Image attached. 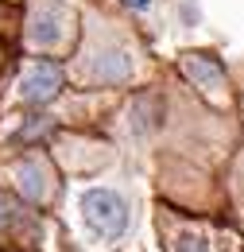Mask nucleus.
I'll use <instances>...</instances> for the list:
<instances>
[{
  "label": "nucleus",
  "instance_id": "nucleus-1",
  "mask_svg": "<svg viewBox=\"0 0 244 252\" xmlns=\"http://www.w3.org/2000/svg\"><path fill=\"white\" fill-rule=\"evenodd\" d=\"M82 214H86V225H90L97 237H105V241H117L124 229H128V202L109 187L86 190L82 194Z\"/></svg>",
  "mask_w": 244,
  "mask_h": 252
},
{
  "label": "nucleus",
  "instance_id": "nucleus-2",
  "mask_svg": "<svg viewBox=\"0 0 244 252\" xmlns=\"http://www.w3.org/2000/svg\"><path fill=\"white\" fill-rule=\"evenodd\" d=\"M62 90V66L51 63V59H39V63H31L24 70V78H20V97L28 101V105H51Z\"/></svg>",
  "mask_w": 244,
  "mask_h": 252
},
{
  "label": "nucleus",
  "instance_id": "nucleus-3",
  "mask_svg": "<svg viewBox=\"0 0 244 252\" xmlns=\"http://www.w3.org/2000/svg\"><path fill=\"white\" fill-rule=\"evenodd\" d=\"M28 39L35 47H51V43H59L62 39V12L59 4H51L47 12H31V28H28Z\"/></svg>",
  "mask_w": 244,
  "mask_h": 252
},
{
  "label": "nucleus",
  "instance_id": "nucleus-4",
  "mask_svg": "<svg viewBox=\"0 0 244 252\" xmlns=\"http://www.w3.org/2000/svg\"><path fill=\"white\" fill-rule=\"evenodd\" d=\"M16 187H20V194L28 202H43L47 198V171H43L39 159H24L16 167Z\"/></svg>",
  "mask_w": 244,
  "mask_h": 252
},
{
  "label": "nucleus",
  "instance_id": "nucleus-5",
  "mask_svg": "<svg viewBox=\"0 0 244 252\" xmlns=\"http://www.w3.org/2000/svg\"><path fill=\"white\" fill-rule=\"evenodd\" d=\"M186 74L194 78V82H202L206 90H221V63L217 59H210V55H190L186 59Z\"/></svg>",
  "mask_w": 244,
  "mask_h": 252
},
{
  "label": "nucleus",
  "instance_id": "nucleus-6",
  "mask_svg": "<svg viewBox=\"0 0 244 252\" xmlns=\"http://www.w3.org/2000/svg\"><path fill=\"white\" fill-rule=\"evenodd\" d=\"M175 252H210V249H206L202 237H183V241L175 245Z\"/></svg>",
  "mask_w": 244,
  "mask_h": 252
},
{
  "label": "nucleus",
  "instance_id": "nucleus-7",
  "mask_svg": "<svg viewBox=\"0 0 244 252\" xmlns=\"http://www.w3.org/2000/svg\"><path fill=\"white\" fill-rule=\"evenodd\" d=\"M124 4H128L132 12H148V8H152V0H124Z\"/></svg>",
  "mask_w": 244,
  "mask_h": 252
},
{
  "label": "nucleus",
  "instance_id": "nucleus-8",
  "mask_svg": "<svg viewBox=\"0 0 244 252\" xmlns=\"http://www.w3.org/2000/svg\"><path fill=\"white\" fill-rule=\"evenodd\" d=\"M12 218V206H8V198H0V225Z\"/></svg>",
  "mask_w": 244,
  "mask_h": 252
}]
</instances>
